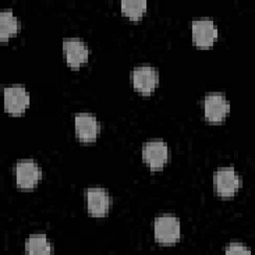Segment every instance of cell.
Masks as SVG:
<instances>
[{
  "label": "cell",
  "mask_w": 255,
  "mask_h": 255,
  "mask_svg": "<svg viewBox=\"0 0 255 255\" xmlns=\"http://www.w3.org/2000/svg\"><path fill=\"white\" fill-rule=\"evenodd\" d=\"M155 241L168 245L177 242L180 238L179 219L172 214H162L154 218L153 222Z\"/></svg>",
  "instance_id": "6da1fadb"
},
{
  "label": "cell",
  "mask_w": 255,
  "mask_h": 255,
  "mask_svg": "<svg viewBox=\"0 0 255 255\" xmlns=\"http://www.w3.org/2000/svg\"><path fill=\"white\" fill-rule=\"evenodd\" d=\"M214 187L218 195L230 197L241 187L242 179L233 167H219L213 176Z\"/></svg>",
  "instance_id": "7a4b0ae2"
},
{
  "label": "cell",
  "mask_w": 255,
  "mask_h": 255,
  "mask_svg": "<svg viewBox=\"0 0 255 255\" xmlns=\"http://www.w3.org/2000/svg\"><path fill=\"white\" fill-rule=\"evenodd\" d=\"M16 183L20 188H33L42 177V171L38 163L33 159L19 160L14 167Z\"/></svg>",
  "instance_id": "3957f363"
},
{
  "label": "cell",
  "mask_w": 255,
  "mask_h": 255,
  "mask_svg": "<svg viewBox=\"0 0 255 255\" xmlns=\"http://www.w3.org/2000/svg\"><path fill=\"white\" fill-rule=\"evenodd\" d=\"M205 118L211 123L222 122L230 111V104L221 93H210L203 100Z\"/></svg>",
  "instance_id": "277c9868"
},
{
  "label": "cell",
  "mask_w": 255,
  "mask_h": 255,
  "mask_svg": "<svg viewBox=\"0 0 255 255\" xmlns=\"http://www.w3.org/2000/svg\"><path fill=\"white\" fill-rule=\"evenodd\" d=\"M192 40L198 47H210L218 36L217 26L213 20L202 18L193 20L191 23Z\"/></svg>",
  "instance_id": "5b68a950"
},
{
  "label": "cell",
  "mask_w": 255,
  "mask_h": 255,
  "mask_svg": "<svg viewBox=\"0 0 255 255\" xmlns=\"http://www.w3.org/2000/svg\"><path fill=\"white\" fill-rule=\"evenodd\" d=\"M30 105V94L21 85H13L4 89V107L12 115L23 113Z\"/></svg>",
  "instance_id": "8992f818"
},
{
  "label": "cell",
  "mask_w": 255,
  "mask_h": 255,
  "mask_svg": "<svg viewBox=\"0 0 255 255\" xmlns=\"http://www.w3.org/2000/svg\"><path fill=\"white\" fill-rule=\"evenodd\" d=\"M142 158L151 170H159L168 159V147L159 139L147 141L142 146Z\"/></svg>",
  "instance_id": "52a82bcc"
},
{
  "label": "cell",
  "mask_w": 255,
  "mask_h": 255,
  "mask_svg": "<svg viewBox=\"0 0 255 255\" xmlns=\"http://www.w3.org/2000/svg\"><path fill=\"white\" fill-rule=\"evenodd\" d=\"M133 87L142 94L151 93L158 84L157 70L150 65L135 67L130 73Z\"/></svg>",
  "instance_id": "ba28073f"
},
{
  "label": "cell",
  "mask_w": 255,
  "mask_h": 255,
  "mask_svg": "<svg viewBox=\"0 0 255 255\" xmlns=\"http://www.w3.org/2000/svg\"><path fill=\"white\" fill-rule=\"evenodd\" d=\"M75 131L81 141H93L101 131V124L95 116L88 113H80L75 116Z\"/></svg>",
  "instance_id": "9c48e42d"
},
{
  "label": "cell",
  "mask_w": 255,
  "mask_h": 255,
  "mask_svg": "<svg viewBox=\"0 0 255 255\" xmlns=\"http://www.w3.org/2000/svg\"><path fill=\"white\" fill-rule=\"evenodd\" d=\"M85 198L89 212L95 217H103L108 214L111 206V197L108 191L100 187H92L85 190Z\"/></svg>",
  "instance_id": "30bf717a"
},
{
  "label": "cell",
  "mask_w": 255,
  "mask_h": 255,
  "mask_svg": "<svg viewBox=\"0 0 255 255\" xmlns=\"http://www.w3.org/2000/svg\"><path fill=\"white\" fill-rule=\"evenodd\" d=\"M63 51L68 65L72 68H79L89 59L90 49L88 45L79 38H68L63 42Z\"/></svg>",
  "instance_id": "8fae6325"
},
{
  "label": "cell",
  "mask_w": 255,
  "mask_h": 255,
  "mask_svg": "<svg viewBox=\"0 0 255 255\" xmlns=\"http://www.w3.org/2000/svg\"><path fill=\"white\" fill-rule=\"evenodd\" d=\"M20 27V21L11 9H4L0 12V40L2 42L16 35Z\"/></svg>",
  "instance_id": "7c38bea8"
},
{
  "label": "cell",
  "mask_w": 255,
  "mask_h": 255,
  "mask_svg": "<svg viewBox=\"0 0 255 255\" xmlns=\"http://www.w3.org/2000/svg\"><path fill=\"white\" fill-rule=\"evenodd\" d=\"M25 251L30 254H50L53 252V245L45 234L31 235L25 242Z\"/></svg>",
  "instance_id": "4fadbf2b"
},
{
  "label": "cell",
  "mask_w": 255,
  "mask_h": 255,
  "mask_svg": "<svg viewBox=\"0 0 255 255\" xmlns=\"http://www.w3.org/2000/svg\"><path fill=\"white\" fill-rule=\"evenodd\" d=\"M145 0H123L121 1V9L124 14L128 16L132 20H136L146 10Z\"/></svg>",
  "instance_id": "5bb4252c"
},
{
  "label": "cell",
  "mask_w": 255,
  "mask_h": 255,
  "mask_svg": "<svg viewBox=\"0 0 255 255\" xmlns=\"http://www.w3.org/2000/svg\"><path fill=\"white\" fill-rule=\"evenodd\" d=\"M250 252H251V250L240 242L229 243L225 248L226 254H246V253H250Z\"/></svg>",
  "instance_id": "9a60e30c"
}]
</instances>
